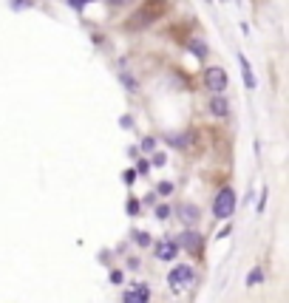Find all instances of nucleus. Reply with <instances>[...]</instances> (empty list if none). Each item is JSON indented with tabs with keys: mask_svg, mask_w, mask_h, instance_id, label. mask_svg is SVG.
Here are the masks:
<instances>
[{
	"mask_svg": "<svg viewBox=\"0 0 289 303\" xmlns=\"http://www.w3.org/2000/svg\"><path fill=\"white\" fill-rule=\"evenodd\" d=\"M233 210H236V193L230 190V187H221V193L216 196V201H213V216L216 218H230Z\"/></svg>",
	"mask_w": 289,
	"mask_h": 303,
	"instance_id": "nucleus-1",
	"label": "nucleus"
},
{
	"mask_svg": "<svg viewBox=\"0 0 289 303\" xmlns=\"http://www.w3.org/2000/svg\"><path fill=\"white\" fill-rule=\"evenodd\" d=\"M193 278H196L193 267H187V264H179V267H173V272L167 275V281H170V286L179 292V289H187V286L193 284Z\"/></svg>",
	"mask_w": 289,
	"mask_h": 303,
	"instance_id": "nucleus-2",
	"label": "nucleus"
},
{
	"mask_svg": "<svg viewBox=\"0 0 289 303\" xmlns=\"http://www.w3.org/2000/svg\"><path fill=\"white\" fill-rule=\"evenodd\" d=\"M204 82H207V88H210L213 94H221V91L227 88V71L224 68H207Z\"/></svg>",
	"mask_w": 289,
	"mask_h": 303,
	"instance_id": "nucleus-3",
	"label": "nucleus"
},
{
	"mask_svg": "<svg viewBox=\"0 0 289 303\" xmlns=\"http://www.w3.org/2000/svg\"><path fill=\"white\" fill-rule=\"evenodd\" d=\"M150 301V292L145 284H133L128 292H125V303H148Z\"/></svg>",
	"mask_w": 289,
	"mask_h": 303,
	"instance_id": "nucleus-4",
	"label": "nucleus"
},
{
	"mask_svg": "<svg viewBox=\"0 0 289 303\" xmlns=\"http://www.w3.org/2000/svg\"><path fill=\"white\" fill-rule=\"evenodd\" d=\"M176 252H179V244L170 241V238H165V241L156 244V258H159V261H173Z\"/></svg>",
	"mask_w": 289,
	"mask_h": 303,
	"instance_id": "nucleus-5",
	"label": "nucleus"
},
{
	"mask_svg": "<svg viewBox=\"0 0 289 303\" xmlns=\"http://www.w3.org/2000/svg\"><path fill=\"white\" fill-rule=\"evenodd\" d=\"M210 111L216 113V116H227V113H230V105H227V99H224V96H213Z\"/></svg>",
	"mask_w": 289,
	"mask_h": 303,
	"instance_id": "nucleus-6",
	"label": "nucleus"
},
{
	"mask_svg": "<svg viewBox=\"0 0 289 303\" xmlns=\"http://www.w3.org/2000/svg\"><path fill=\"white\" fill-rule=\"evenodd\" d=\"M182 244H184V247H187L190 252H199V250H202V238H199L196 233H184Z\"/></svg>",
	"mask_w": 289,
	"mask_h": 303,
	"instance_id": "nucleus-7",
	"label": "nucleus"
},
{
	"mask_svg": "<svg viewBox=\"0 0 289 303\" xmlns=\"http://www.w3.org/2000/svg\"><path fill=\"white\" fill-rule=\"evenodd\" d=\"M238 62H241V71H244V79H247V85H250V88H255V77H253V71H250V62L244 60V54L238 57Z\"/></svg>",
	"mask_w": 289,
	"mask_h": 303,
	"instance_id": "nucleus-8",
	"label": "nucleus"
},
{
	"mask_svg": "<svg viewBox=\"0 0 289 303\" xmlns=\"http://www.w3.org/2000/svg\"><path fill=\"white\" fill-rule=\"evenodd\" d=\"M179 216H182V221H187V224H193V221L199 218V210H196V207H190V204H187V207H182V213H179Z\"/></svg>",
	"mask_w": 289,
	"mask_h": 303,
	"instance_id": "nucleus-9",
	"label": "nucleus"
},
{
	"mask_svg": "<svg viewBox=\"0 0 289 303\" xmlns=\"http://www.w3.org/2000/svg\"><path fill=\"white\" fill-rule=\"evenodd\" d=\"M190 51L196 54V57H204V54H207V43H202V40H193V43H190Z\"/></svg>",
	"mask_w": 289,
	"mask_h": 303,
	"instance_id": "nucleus-10",
	"label": "nucleus"
},
{
	"mask_svg": "<svg viewBox=\"0 0 289 303\" xmlns=\"http://www.w3.org/2000/svg\"><path fill=\"white\" fill-rule=\"evenodd\" d=\"M159 193H162V196H170V193H173V184H170V182H162V184H159Z\"/></svg>",
	"mask_w": 289,
	"mask_h": 303,
	"instance_id": "nucleus-11",
	"label": "nucleus"
},
{
	"mask_svg": "<svg viewBox=\"0 0 289 303\" xmlns=\"http://www.w3.org/2000/svg\"><path fill=\"white\" fill-rule=\"evenodd\" d=\"M264 275H261V269H253V275H250V284H261Z\"/></svg>",
	"mask_w": 289,
	"mask_h": 303,
	"instance_id": "nucleus-12",
	"label": "nucleus"
},
{
	"mask_svg": "<svg viewBox=\"0 0 289 303\" xmlns=\"http://www.w3.org/2000/svg\"><path fill=\"white\" fill-rule=\"evenodd\" d=\"M128 213H139V201H136V199L128 201Z\"/></svg>",
	"mask_w": 289,
	"mask_h": 303,
	"instance_id": "nucleus-13",
	"label": "nucleus"
},
{
	"mask_svg": "<svg viewBox=\"0 0 289 303\" xmlns=\"http://www.w3.org/2000/svg\"><path fill=\"white\" fill-rule=\"evenodd\" d=\"M153 147H156V142H153V139H145V142H142V150H153Z\"/></svg>",
	"mask_w": 289,
	"mask_h": 303,
	"instance_id": "nucleus-14",
	"label": "nucleus"
},
{
	"mask_svg": "<svg viewBox=\"0 0 289 303\" xmlns=\"http://www.w3.org/2000/svg\"><path fill=\"white\" fill-rule=\"evenodd\" d=\"M71 6H74V9H82V6H85V3H91V0H68Z\"/></svg>",
	"mask_w": 289,
	"mask_h": 303,
	"instance_id": "nucleus-15",
	"label": "nucleus"
},
{
	"mask_svg": "<svg viewBox=\"0 0 289 303\" xmlns=\"http://www.w3.org/2000/svg\"><path fill=\"white\" fill-rule=\"evenodd\" d=\"M136 241H139L142 247H145V244H150V238H148V235H145V233H139V235H136Z\"/></svg>",
	"mask_w": 289,
	"mask_h": 303,
	"instance_id": "nucleus-16",
	"label": "nucleus"
},
{
	"mask_svg": "<svg viewBox=\"0 0 289 303\" xmlns=\"http://www.w3.org/2000/svg\"><path fill=\"white\" fill-rule=\"evenodd\" d=\"M170 216V207H159V218H167Z\"/></svg>",
	"mask_w": 289,
	"mask_h": 303,
	"instance_id": "nucleus-17",
	"label": "nucleus"
},
{
	"mask_svg": "<svg viewBox=\"0 0 289 303\" xmlns=\"http://www.w3.org/2000/svg\"><path fill=\"white\" fill-rule=\"evenodd\" d=\"M114 3H131V0H114Z\"/></svg>",
	"mask_w": 289,
	"mask_h": 303,
	"instance_id": "nucleus-18",
	"label": "nucleus"
}]
</instances>
